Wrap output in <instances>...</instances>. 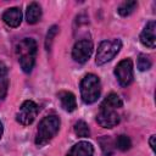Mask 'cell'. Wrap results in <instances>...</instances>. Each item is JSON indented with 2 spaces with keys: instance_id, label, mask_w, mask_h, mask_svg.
I'll return each instance as SVG.
<instances>
[{
  "instance_id": "8",
  "label": "cell",
  "mask_w": 156,
  "mask_h": 156,
  "mask_svg": "<svg viewBox=\"0 0 156 156\" xmlns=\"http://www.w3.org/2000/svg\"><path fill=\"white\" fill-rule=\"evenodd\" d=\"M96 121L102 128H113L119 123V116L115 110L100 108Z\"/></svg>"
},
{
  "instance_id": "15",
  "label": "cell",
  "mask_w": 156,
  "mask_h": 156,
  "mask_svg": "<svg viewBox=\"0 0 156 156\" xmlns=\"http://www.w3.org/2000/svg\"><path fill=\"white\" fill-rule=\"evenodd\" d=\"M99 144L101 147V151L105 156H111L115 152V143L111 136H102L99 139Z\"/></svg>"
},
{
  "instance_id": "11",
  "label": "cell",
  "mask_w": 156,
  "mask_h": 156,
  "mask_svg": "<svg viewBox=\"0 0 156 156\" xmlns=\"http://www.w3.org/2000/svg\"><path fill=\"white\" fill-rule=\"evenodd\" d=\"M94 147L88 141H79L74 144L66 156H93Z\"/></svg>"
},
{
  "instance_id": "21",
  "label": "cell",
  "mask_w": 156,
  "mask_h": 156,
  "mask_svg": "<svg viewBox=\"0 0 156 156\" xmlns=\"http://www.w3.org/2000/svg\"><path fill=\"white\" fill-rule=\"evenodd\" d=\"M7 87H9V82L5 79L2 83H0V104L4 101V99L6 98L7 94Z\"/></svg>"
},
{
  "instance_id": "23",
  "label": "cell",
  "mask_w": 156,
  "mask_h": 156,
  "mask_svg": "<svg viewBox=\"0 0 156 156\" xmlns=\"http://www.w3.org/2000/svg\"><path fill=\"white\" fill-rule=\"evenodd\" d=\"M155 135H151V138H150V140H149V144H150V147L152 149V150H155Z\"/></svg>"
},
{
  "instance_id": "24",
  "label": "cell",
  "mask_w": 156,
  "mask_h": 156,
  "mask_svg": "<svg viewBox=\"0 0 156 156\" xmlns=\"http://www.w3.org/2000/svg\"><path fill=\"white\" fill-rule=\"evenodd\" d=\"M2 133H4V127H2V123H1V121H0V139H1V136H2Z\"/></svg>"
},
{
  "instance_id": "20",
  "label": "cell",
  "mask_w": 156,
  "mask_h": 156,
  "mask_svg": "<svg viewBox=\"0 0 156 156\" xmlns=\"http://www.w3.org/2000/svg\"><path fill=\"white\" fill-rule=\"evenodd\" d=\"M57 32H58V27H57V26H52V27L49 29V32H48V34H46V40H45V48H46L48 50L50 49L51 43H52L55 35L57 34Z\"/></svg>"
},
{
  "instance_id": "12",
  "label": "cell",
  "mask_w": 156,
  "mask_h": 156,
  "mask_svg": "<svg viewBox=\"0 0 156 156\" xmlns=\"http://www.w3.org/2000/svg\"><path fill=\"white\" fill-rule=\"evenodd\" d=\"M58 99L61 101V106L65 111L67 112H73L77 107L76 102V96L71 91H60L58 93Z\"/></svg>"
},
{
  "instance_id": "9",
  "label": "cell",
  "mask_w": 156,
  "mask_h": 156,
  "mask_svg": "<svg viewBox=\"0 0 156 156\" xmlns=\"http://www.w3.org/2000/svg\"><path fill=\"white\" fill-rule=\"evenodd\" d=\"M155 29H156V23L155 21H150L146 23V26L144 27L141 34H140V41L143 45H145L146 48L154 49L156 45V34H155Z\"/></svg>"
},
{
  "instance_id": "1",
  "label": "cell",
  "mask_w": 156,
  "mask_h": 156,
  "mask_svg": "<svg viewBox=\"0 0 156 156\" xmlns=\"http://www.w3.org/2000/svg\"><path fill=\"white\" fill-rule=\"evenodd\" d=\"M16 54L18 56V62L23 72L29 73L35 62L37 55V43L34 39L24 38L16 45Z\"/></svg>"
},
{
  "instance_id": "13",
  "label": "cell",
  "mask_w": 156,
  "mask_h": 156,
  "mask_svg": "<svg viewBox=\"0 0 156 156\" xmlns=\"http://www.w3.org/2000/svg\"><path fill=\"white\" fill-rule=\"evenodd\" d=\"M41 17V7L38 2H30L26 11V20L29 24L37 23Z\"/></svg>"
},
{
  "instance_id": "6",
  "label": "cell",
  "mask_w": 156,
  "mask_h": 156,
  "mask_svg": "<svg viewBox=\"0 0 156 156\" xmlns=\"http://www.w3.org/2000/svg\"><path fill=\"white\" fill-rule=\"evenodd\" d=\"M115 76L122 87H128L133 82V78H134L132 60L124 58V60L119 61L115 68Z\"/></svg>"
},
{
  "instance_id": "22",
  "label": "cell",
  "mask_w": 156,
  "mask_h": 156,
  "mask_svg": "<svg viewBox=\"0 0 156 156\" xmlns=\"http://www.w3.org/2000/svg\"><path fill=\"white\" fill-rule=\"evenodd\" d=\"M6 73H7V67H6V65L0 61V80L5 78Z\"/></svg>"
},
{
  "instance_id": "4",
  "label": "cell",
  "mask_w": 156,
  "mask_h": 156,
  "mask_svg": "<svg viewBox=\"0 0 156 156\" xmlns=\"http://www.w3.org/2000/svg\"><path fill=\"white\" fill-rule=\"evenodd\" d=\"M122 41L119 39H112V40H104L99 44L98 51H96V65H104L111 61L121 50Z\"/></svg>"
},
{
  "instance_id": "19",
  "label": "cell",
  "mask_w": 156,
  "mask_h": 156,
  "mask_svg": "<svg viewBox=\"0 0 156 156\" xmlns=\"http://www.w3.org/2000/svg\"><path fill=\"white\" fill-rule=\"evenodd\" d=\"M138 68L139 71H147L151 67V60L149 56H146L145 54H140L138 56V61H136Z\"/></svg>"
},
{
  "instance_id": "2",
  "label": "cell",
  "mask_w": 156,
  "mask_h": 156,
  "mask_svg": "<svg viewBox=\"0 0 156 156\" xmlns=\"http://www.w3.org/2000/svg\"><path fill=\"white\" fill-rule=\"evenodd\" d=\"M61 121L56 115H49L44 117L37 129V135H35V144L38 146H44L46 145L58 132L60 129Z\"/></svg>"
},
{
  "instance_id": "16",
  "label": "cell",
  "mask_w": 156,
  "mask_h": 156,
  "mask_svg": "<svg viewBox=\"0 0 156 156\" xmlns=\"http://www.w3.org/2000/svg\"><path fill=\"white\" fill-rule=\"evenodd\" d=\"M136 6H138V2H136V1H134V0H128V1L122 2V4L118 6L117 11H118V13H119L121 16L126 17V16H129L130 13H133V11L136 9Z\"/></svg>"
},
{
  "instance_id": "18",
  "label": "cell",
  "mask_w": 156,
  "mask_h": 156,
  "mask_svg": "<svg viewBox=\"0 0 156 156\" xmlns=\"http://www.w3.org/2000/svg\"><path fill=\"white\" fill-rule=\"evenodd\" d=\"M74 133L80 138H87L90 135V129L84 121H78L74 124Z\"/></svg>"
},
{
  "instance_id": "17",
  "label": "cell",
  "mask_w": 156,
  "mask_h": 156,
  "mask_svg": "<svg viewBox=\"0 0 156 156\" xmlns=\"http://www.w3.org/2000/svg\"><path fill=\"white\" fill-rule=\"evenodd\" d=\"M115 146H116L118 150H121V151H127V150L130 149L132 141H130L129 136H127V135H124V134H121V135L117 136L116 143H115Z\"/></svg>"
},
{
  "instance_id": "3",
  "label": "cell",
  "mask_w": 156,
  "mask_h": 156,
  "mask_svg": "<svg viewBox=\"0 0 156 156\" xmlns=\"http://www.w3.org/2000/svg\"><path fill=\"white\" fill-rule=\"evenodd\" d=\"M101 91V83L98 76L88 73L80 82V96L85 104L95 102Z\"/></svg>"
},
{
  "instance_id": "14",
  "label": "cell",
  "mask_w": 156,
  "mask_h": 156,
  "mask_svg": "<svg viewBox=\"0 0 156 156\" xmlns=\"http://www.w3.org/2000/svg\"><path fill=\"white\" fill-rule=\"evenodd\" d=\"M123 106V102H122V99L116 94V93H111L108 94L105 100L102 101L100 108H107V110H116V108H119Z\"/></svg>"
},
{
  "instance_id": "5",
  "label": "cell",
  "mask_w": 156,
  "mask_h": 156,
  "mask_svg": "<svg viewBox=\"0 0 156 156\" xmlns=\"http://www.w3.org/2000/svg\"><path fill=\"white\" fill-rule=\"evenodd\" d=\"M37 115H38V105L32 100H26L20 106L16 113V119L22 126H29L34 122Z\"/></svg>"
},
{
  "instance_id": "10",
  "label": "cell",
  "mask_w": 156,
  "mask_h": 156,
  "mask_svg": "<svg viewBox=\"0 0 156 156\" xmlns=\"http://www.w3.org/2000/svg\"><path fill=\"white\" fill-rule=\"evenodd\" d=\"M2 20L9 27H18L22 22V11L18 7L7 9L2 15Z\"/></svg>"
},
{
  "instance_id": "7",
  "label": "cell",
  "mask_w": 156,
  "mask_h": 156,
  "mask_svg": "<svg viewBox=\"0 0 156 156\" xmlns=\"http://www.w3.org/2000/svg\"><path fill=\"white\" fill-rule=\"evenodd\" d=\"M93 52V43L89 39L78 40L72 49V57L78 63H84L89 60Z\"/></svg>"
}]
</instances>
